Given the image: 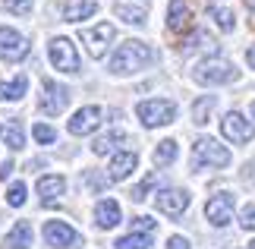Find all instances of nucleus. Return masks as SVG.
Returning a JSON list of instances; mask_svg holds the SVG:
<instances>
[{
  "label": "nucleus",
  "mask_w": 255,
  "mask_h": 249,
  "mask_svg": "<svg viewBox=\"0 0 255 249\" xmlns=\"http://www.w3.org/2000/svg\"><path fill=\"white\" fill-rule=\"evenodd\" d=\"M148 63H154V51L145 41L129 38V41H123L114 51V57H111L107 66H111L114 76H132V73H139V69H145Z\"/></svg>",
  "instance_id": "1"
},
{
  "label": "nucleus",
  "mask_w": 255,
  "mask_h": 249,
  "mask_svg": "<svg viewBox=\"0 0 255 249\" xmlns=\"http://www.w3.org/2000/svg\"><path fill=\"white\" fill-rule=\"evenodd\" d=\"M192 76H195V82H202V85H227V82H237L240 79V69L230 60H224V57H208V60L195 63Z\"/></svg>",
  "instance_id": "2"
},
{
  "label": "nucleus",
  "mask_w": 255,
  "mask_h": 249,
  "mask_svg": "<svg viewBox=\"0 0 255 249\" xmlns=\"http://www.w3.org/2000/svg\"><path fill=\"white\" fill-rule=\"evenodd\" d=\"M227 164H230V152L218 139H211V136L195 139V145H192V167L195 171H202V167H227Z\"/></svg>",
  "instance_id": "3"
},
{
  "label": "nucleus",
  "mask_w": 255,
  "mask_h": 249,
  "mask_svg": "<svg viewBox=\"0 0 255 249\" xmlns=\"http://www.w3.org/2000/svg\"><path fill=\"white\" fill-rule=\"evenodd\" d=\"M135 114H139L142 126H148V129L167 126V123H173V117H176V104L170 101V98H148V101H139Z\"/></svg>",
  "instance_id": "4"
},
{
  "label": "nucleus",
  "mask_w": 255,
  "mask_h": 249,
  "mask_svg": "<svg viewBox=\"0 0 255 249\" xmlns=\"http://www.w3.org/2000/svg\"><path fill=\"white\" fill-rule=\"evenodd\" d=\"M47 57H51L54 69H60V73H79V54H76V44L70 38H54L51 44H47Z\"/></svg>",
  "instance_id": "5"
},
{
  "label": "nucleus",
  "mask_w": 255,
  "mask_h": 249,
  "mask_svg": "<svg viewBox=\"0 0 255 249\" xmlns=\"http://www.w3.org/2000/svg\"><path fill=\"white\" fill-rule=\"evenodd\" d=\"M66 104H70V88L54 82V79H44V85H41V111L54 117V114H63Z\"/></svg>",
  "instance_id": "6"
},
{
  "label": "nucleus",
  "mask_w": 255,
  "mask_h": 249,
  "mask_svg": "<svg viewBox=\"0 0 255 249\" xmlns=\"http://www.w3.org/2000/svg\"><path fill=\"white\" fill-rule=\"evenodd\" d=\"M114 25L111 22H98L95 28H85L82 32V41H85V47H88V54L95 57V60H101V57L107 54V44L114 41Z\"/></svg>",
  "instance_id": "7"
},
{
  "label": "nucleus",
  "mask_w": 255,
  "mask_h": 249,
  "mask_svg": "<svg viewBox=\"0 0 255 249\" xmlns=\"http://www.w3.org/2000/svg\"><path fill=\"white\" fill-rule=\"evenodd\" d=\"M221 133H224V139H230V142L246 145L249 139L255 136V129H252V123H249L240 111H230V114L221 120Z\"/></svg>",
  "instance_id": "8"
},
{
  "label": "nucleus",
  "mask_w": 255,
  "mask_h": 249,
  "mask_svg": "<svg viewBox=\"0 0 255 249\" xmlns=\"http://www.w3.org/2000/svg\"><path fill=\"white\" fill-rule=\"evenodd\" d=\"M25 54H28L25 35H19L16 28L0 25V57H3V60H9V63H16V60H22Z\"/></svg>",
  "instance_id": "9"
},
{
  "label": "nucleus",
  "mask_w": 255,
  "mask_h": 249,
  "mask_svg": "<svg viewBox=\"0 0 255 249\" xmlns=\"http://www.w3.org/2000/svg\"><path fill=\"white\" fill-rule=\"evenodd\" d=\"M101 117H104V111H101L98 104L79 107V111L70 117V133H73V136H88V133H95V129L101 126Z\"/></svg>",
  "instance_id": "10"
},
{
  "label": "nucleus",
  "mask_w": 255,
  "mask_h": 249,
  "mask_svg": "<svg viewBox=\"0 0 255 249\" xmlns=\"http://www.w3.org/2000/svg\"><path fill=\"white\" fill-rule=\"evenodd\" d=\"M205 218L214 224V227H227L233 221V196L230 193H218L208 199V205H205Z\"/></svg>",
  "instance_id": "11"
},
{
  "label": "nucleus",
  "mask_w": 255,
  "mask_h": 249,
  "mask_svg": "<svg viewBox=\"0 0 255 249\" xmlns=\"http://www.w3.org/2000/svg\"><path fill=\"white\" fill-rule=\"evenodd\" d=\"M44 240H47V246H54V249H66V246L79 243V231L70 227L66 221H47L44 224Z\"/></svg>",
  "instance_id": "12"
},
{
  "label": "nucleus",
  "mask_w": 255,
  "mask_h": 249,
  "mask_svg": "<svg viewBox=\"0 0 255 249\" xmlns=\"http://www.w3.org/2000/svg\"><path fill=\"white\" fill-rule=\"evenodd\" d=\"M154 202H158V212L170 215V218H180L186 208H189V193H186V189H161V193L154 196Z\"/></svg>",
  "instance_id": "13"
},
{
  "label": "nucleus",
  "mask_w": 255,
  "mask_h": 249,
  "mask_svg": "<svg viewBox=\"0 0 255 249\" xmlns=\"http://www.w3.org/2000/svg\"><path fill=\"white\" fill-rule=\"evenodd\" d=\"M135 164H139V155H135V152H117V155L111 158L107 177H111L114 183H120V180H126V177L135 171Z\"/></svg>",
  "instance_id": "14"
},
{
  "label": "nucleus",
  "mask_w": 255,
  "mask_h": 249,
  "mask_svg": "<svg viewBox=\"0 0 255 249\" xmlns=\"http://www.w3.org/2000/svg\"><path fill=\"white\" fill-rule=\"evenodd\" d=\"M95 221L101 231H111V227L120 224V202H114V199H101V202L95 205Z\"/></svg>",
  "instance_id": "15"
},
{
  "label": "nucleus",
  "mask_w": 255,
  "mask_h": 249,
  "mask_svg": "<svg viewBox=\"0 0 255 249\" xmlns=\"http://www.w3.org/2000/svg\"><path fill=\"white\" fill-rule=\"evenodd\" d=\"M66 193V180L60 174H47V177H41L38 180V196H41V202L44 205H51L57 196H63Z\"/></svg>",
  "instance_id": "16"
},
{
  "label": "nucleus",
  "mask_w": 255,
  "mask_h": 249,
  "mask_svg": "<svg viewBox=\"0 0 255 249\" xmlns=\"http://www.w3.org/2000/svg\"><path fill=\"white\" fill-rule=\"evenodd\" d=\"M32 240H35L32 224H28V221H16V224H13V231L6 234L3 246H9V249H28V246H32Z\"/></svg>",
  "instance_id": "17"
},
{
  "label": "nucleus",
  "mask_w": 255,
  "mask_h": 249,
  "mask_svg": "<svg viewBox=\"0 0 255 249\" xmlns=\"http://www.w3.org/2000/svg\"><path fill=\"white\" fill-rule=\"evenodd\" d=\"M95 9H98L95 0H66V6H63V19H66V22H82V19L95 16Z\"/></svg>",
  "instance_id": "18"
},
{
  "label": "nucleus",
  "mask_w": 255,
  "mask_h": 249,
  "mask_svg": "<svg viewBox=\"0 0 255 249\" xmlns=\"http://www.w3.org/2000/svg\"><path fill=\"white\" fill-rule=\"evenodd\" d=\"M186 25H189V6H186V0H170V6H167V28H170V32H183Z\"/></svg>",
  "instance_id": "19"
},
{
  "label": "nucleus",
  "mask_w": 255,
  "mask_h": 249,
  "mask_svg": "<svg viewBox=\"0 0 255 249\" xmlns=\"http://www.w3.org/2000/svg\"><path fill=\"white\" fill-rule=\"evenodd\" d=\"M0 139L13 148V152H19V148H25V133H22V123H0Z\"/></svg>",
  "instance_id": "20"
},
{
  "label": "nucleus",
  "mask_w": 255,
  "mask_h": 249,
  "mask_svg": "<svg viewBox=\"0 0 255 249\" xmlns=\"http://www.w3.org/2000/svg\"><path fill=\"white\" fill-rule=\"evenodd\" d=\"M28 88V79L25 76H16L13 82H0V101H19Z\"/></svg>",
  "instance_id": "21"
},
{
  "label": "nucleus",
  "mask_w": 255,
  "mask_h": 249,
  "mask_svg": "<svg viewBox=\"0 0 255 249\" xmlns=\"http://www.w3.org/2000/svg\"><path fill=\"white\" fill-rule=\"evenodd\" d=\"M120 142H126V133L123 129H111L107 136H101V139H95V145H92V152L95 155H107V152H114Z\"/></svg>",
  "instance_id": "22"
},
{
  "label": "nucleus",
  "mask_w": 255,
  "mask_h": 249,
  "mask_svg": "<svg viewBox=\"0 0 255 249\" xmlns=\"http://www.w3.org/2000/svg\"><path fill=\"white\" fill-rule=\"evenodd\" d=\"M214 104H218V98H214V95L199 98V101L192 104V123H199V126L208 123V117H211V111H214Z\"/></svg>",
  "instance_id": "23"
},
{
  "label": "nucleus",
  "mask_w": 255,
  "mask_h": 249,
  "mask_svg": "<svg viewBox=\"0 0 255 249\" xmlns=\"http://www.w3.org/2000/svg\"><path fill=\"white\" fill-rule=\"evenodd\" d=\"M176 155H180V148H176L173 139H164V142H158V148H154V164L164 167V164H173Z\"/></svg>",
  "instance_id": "24"
},
{
  "label": "nucleus",
  "mask_w": 255,
  "mask_h": 249,
  "mask_svg": "<svg viewBox=\"0 0 255 249\" xmlns=\"http://www.w3.org/2000/svg\"><path fill=\"white\" fill-rule=\"evenodd\" d=\"M151 246V234H126L114 243V249H148Z\"/></svg>",
  "instance_id": "25"
},
{
  "label": "nucleus",
  "mask_w": 255,
  "mask_h": 249,
  "mask_svg": "<svg viewBox=\"0 0 255 249\" xmlns=\"http://www.w3.org/2000/svg\"><path fill=\"white\" fill-rule=\"evenodd\" d=\"M114 13L123 19V22H129V25H145V9L139 6H126V3H117L114 6Z\"/></svg>",
  "instance_id": "26"
},
{
  "label": "nucleus",
  "mask_w": 255,
  "mask_h": 249,
  "mask_svg": "<svg viewBox=\"0 0 255 249\" xmlns=\"http://www.w3.org/2000/svg\"><path fill=\"white\" fill-rule=\"evenodd\" d=\"M208 16L218 22V28L221 32H233V25H237V16L230 13V9H221V6H211L208 9Z\"/></svg>",
  "instance_id": "27"
},
{
  "label": "nucleus",
  "mask_w": 255,
  "mask_h": 249,
  "mask_svg": "<svg viewBox=\"0 0 255 249\" xmlns=\"http://www.w3.org/2000/svg\"><path fill=\"white\" fill-rule=\"evenodd\" d=\"M32 136H35V142H41V145L57 142V129L47 126V123H35V126H32Z\"/></svg>",
  "instance_id": "28"
},
{
  "label": "nucleus",
  "mask_w": 255,
  "mask_h": 249,
  "mask_svg": "<svg viewBox=\"0 0 255 249\" xmlns=\"http://www.w3.org/2000/svg\"><path fill=\"white\" fill-rule=\"evenodd\" d=\"M154 183H158V174H148V177H145V180H142L139 186H135V189H132V193H129V196L135 199V202H142V199H145V196H148V193H151V186H154Z\"/></svg>",
  "instance_id": "29"
},
{
  "label": "nucleus",
  "mask_w": 255,
  "mask_h": 249,
  "mask_svg": "<svg viewBox=\"0 0 255 249\" xmlns=\"http://www.w3.org/2000/svg\"><path fill=\"white\" fill-rule=\"evenodd\" d=\"M6 202L19 208V205H25V183H13L9 186V193H6Z\"/></svg>",
  "instance_id": "30"
},
{
  "label": "nucleus",
  "mask_w": 255,
  "mask_h": 249,
  "mask_svg": "<svg viewBox=\"0 0 255 249\" xmlns=\"http://www.w3.org/2000/svg\"><path fill=\"white\" fill-rule=\"evenodd\" d=\"M32 3H35V0H3V6L9 9V13H19V16L32 13Z\"/></svg>",
  "instance_id": "31"
},
{
  "label": "nucleus",
  "mask_w": 255,
  "mask_h": 249,
  "mask_svg": "<svg viewBox=\"0 0 255 249\" xmlns=\"http://www.w3.org/2000/svg\"><path fill=\"white\" fill-rule=\"evenodd\" d=\"M132 227H135V234H151L158 227V221H151L148 215H139V218H132Z\"/></svg>",
  "instance_id": "32"
},
{
  "label": "nucleus",
  "mask_w": 255,
  "mask_h": 249,
  "mask_svg": "<svg viewBox=\"0 0 255 249\" xmlns=\"http://www.w3.org/2000/svg\"><path fill=\"white\" fill-rule=\"evenodd\" d=\"M240 224H243V231H255V205H243Z\"/></svg>",
  "instance_id": "33"
},
{
  "label": "nucleus",
  "mask_w": 255,
  "mask_h": 249,
  "mask_svg": "<svg viewBox=\"0 0 255 249\" xmlns=\"http://www.w3.org/2000/svg\"><path fill=\"white\" fill-rule=\"evenodd\" d=\"M167 249H189V240L176 234V237H170V240H167Z\"/></svg>",
  "instance_id": "34"
},
{
  "label": "nucleus",
  "mask_w": 255,
  "mask_h": 249,
  "mask_svg": "<svg viewBox=\"0 0 255 249\" xmlns=\"http://www.w3.org/2000/svg\"><path fill=\"white\" fill-rule=\"evenodd\" d=\"M13 174V161H6V164H0V180H6V177Z\"/></svg>",
  "instance_id": "35"
},
{
  "label": "nucleus",
  "mask_w": 255,
  "mask_h": 249,
  "mask_svg": "<svg viewBox=\"0 0 255 249\" xmlns=\"http://www.w3.org/2000/svg\"><path fill=\"white\" fill-rule=\"evenodd\" d=\"M246 63H249V66L255 69V44H252V47H249V51H246Z\"/></svg>",
  "instance_id": "36"
},
{
  "label": "nucleus",
  "mask_w": 255,
  "mask_h": 249,
  "mask_svg": "<svg viewBox=\"0 0 255 249\" xmlns=\"http://www.w3.org/2000/svg\"><path fill=\"white\" fill-rule=\"evenodd\" d=\"M252 117H255V101H252Z\"/></svg>",
  "instance_id": "37"
},
{
  "label": "nucleus",
  "mask_w": 255,
  "mask_h": 249,
  "mask_svg": "<svg viewBox=\"0 0 255 249\" xmlns=\"http://www.w3.org/2000/svg\"><path fill=\"white\" fill-rule=\"evenodd\" d=\"M249 249H255V243H249Z\"/></svg>",
  "instance_id": "38"
},
{
  "label": "nucleus",
  "mask_w": 255,
  "mask_h": 249,
  "mask_svg": "<svg viewBox=\"0 0 255 249\" xmlns=\"http://www.w3.org/2000/svg\"><path fill=\"white\" fill-rule=\"evenodd\" d=\"M249 3H252V6H255V0H249Z\"/></svg>",
  "instance_id": "39"
}]
</instances>
